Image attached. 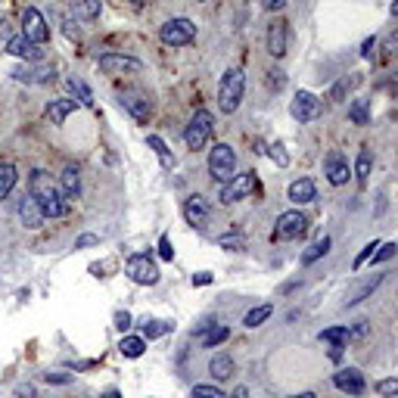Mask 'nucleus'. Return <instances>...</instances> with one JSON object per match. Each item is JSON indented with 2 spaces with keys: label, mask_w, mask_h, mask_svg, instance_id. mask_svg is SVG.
<instances>
[{
  "label": "nucleus",
  "mask_w": 398,
  "mask_h": 398,
  "mask_svg": "<svg viewBox=\"0 0 398 398\" xmlns=\"http://www.w3.org/2000/svg\"><path fill=\"white\" fill-rule=\"evenodd\" d=\"M168 330H171V324H165V321H147L143 324V339H156Z\"/></svg>",
  "instance_id": "c9c22d12"
},
{
  "label": "nucleus",
  "mask_w": 398,
  "mask_h": 398,
  "mask_svg": "<svg viewBox=\"0 0 398 398\" xmlns=\"http://www.w3.org/2000/svg\"><path fill=\"white\" fill-rule=\"evenodd\" d=\"M115 327L128 330V327H131V314H128V311H115Z\"/></svg>",
  "instance_id": "c03bdc74"
},
{
  "label": "nucleus",
  "mask_w": 398,
  "mask_h": 398,
  "mask_svg": "<svg viewBox=\"0 0 398 398\" xmlns=\"http://www.w3.org/2000/svg\"><path fill=\"white\" fill-rule=\"evenodd\" d=\"M62 25H66V38H69V41H78V38H81V32H78V25L72 22V19H62Z\"/></svg>",
  "instance_id": "a18cd8bd"
},
{
  "label": "nucleus",
  "mask_w": 398,
  "mask_h": 398,
  "mask_svg": "<svg viewBox=\"0 0 398 398\" xmlns=\"http://www.w3.org/2000/svg\"><path fill=\"white\" fill-rule=\"evenodd\" d=\"M100 69L106 75H125V72H140L143 62L134 60V56H125V53H103L100 56Z\"/></svg>",
  "instance_id": "9b49d317"
},
{
  "label": "nucleus",
  "mask_w": 398,
  "mask_h": 398,
  "mask_svg": "<svg viewBox=\"0 0 398 398\" xmlns=\"http://www.w3.org/2000/svg\"><path fill=\"white\" fill-rule=\"evenodd\" d=\"M121 4H125V0H121ZM128 4H131V10H140V6H143V0H128Z\"/></svg>",
  "instance_id": "864d4df0"
},
{
  "label": "nucleus",
  "mask_w": 398,
  "mask_h": 398,
  "mask_svg": "<svg viewBox=\"0 0 398 398\" xmlns=\"http://www.w3.org/2000/svg\"><path fill=\"white\" fill-rule=\"evenodd\" d=\"M69 88H72V93H75V100H78V103H81V106H88V110H91V106H93V93H91L88 84H84L81 78H75V75H72V78H69Z\"/></svg>",
  "instance_id": "7c9ffc66"
},
{
  "label": "nucleus",
  "mask_w": 398,
  "mask_h": 398,
  "mask_svg": "<svg viewBox=\"0 0 398 398\" xmlns=\"http://www.w3.org/2000/svg\"><path fill=\"white\" fill-rule=\"evenodd\" d=\"M208 373L215 376V380H230V376L237 373V364L230 354H215L212 361H208Z\"/></svg>",
  "instance_id": "5701e85b"
},
{
  "label": "nucleus",
  "mask_w": 398,
  "mask_h": 398,
  "mask_svg": "<svg viewBox=\"0 0 398 398\" xmlns=\"http://www.w3.org/2000/svg\"><path fill=\"white\" fill-rule=\"evenodd\" d=\"M16 212H19V221H22L28 230H38L41 224H44V212H41V206H38V202H34V197H32V193H28V197H22V199H19Z\"/></svg>",
  "instance_id": "6ab92c4d"
},
{
  "label": "nucleus",
  "mask_w": 398,
  "mask_h": 398,
  "mask_svg": "<svg viewBox=\"0 0 398 398\" xmlns=\"http://www.w3.org/2000/svg\"><path fill=\"white\" fill-rule=\"evenodd\" d=\"M367 175H371V153H367V150H361V153H358V162H354V178L364 184Z\"/></svg>",
  "instance_id": "f704fd0d"
},
{
  "label": "nucleus",
  "mask_w": 398,
  "mask_h": 398,
  "mask_svg": "<svg viewBox=\"0 0 398 398\" xmlns=\"http://www.w3.org/2000/svg\"><path fill=\"white\" fill-rule=\"evenodd\" d=\"M184 218H187L190 227L202 230L208 224V218H212V208H208V202L202 197H190V199H187V206H184Z\"/></svg>",
  "instance_id": "f3484780"
},
{
  "label": "nucleus",
  "mask_w": 398,
  "mask_h": 398,
  "mask_svg": "<svg viewBox=\"0 0 398 398\" xmlns=\"http://www.w3.org/2000/svg\"><path fill=\"white\" fill-rule=\"evenodd\" d=\"M69 10L75 19L81 22H91V19L100 16V0H69Z\"/></svg>",
  "instance_id": "b1692460"
},
{
  "label": "nucleus",
  "mask_w": 398,
  "mask_h": 398,
  "mask_svg": "<svg viewBox=\"0 0 398 398\" xmlns=\"http://www.w3.org/2000/svg\"><path fill=\"white\" fill-rule=\"evenodd\" d=\"M243 91H246V72L243 69H227L218 81V106L224 115L237 112L240 110V100H243Z\"/></svg>",
  "instance_id": "f03ea898"
},
{
  "label": "nucleus",
  "mask_w": 398,
  "mask_h": 398,
  "mask_svg": "<svg viewBox=\"0 0 398 398\" xmlns=\"http://www.w3.org/2000/svg\"><path fill=\"white\" fill-rule=\"evenodd\" d=\"M206 284H212V274H208V271L193 274V286H206Z\"/></svg>",
  "instance_id": "09e8293b"
},
{
  "label": "nucleus",
  "mask_w": 398,
  "mask_h": 398,
  "mask_svg": "<svg viewBox=\"0 0 398 398\" xmlns=\"http://www.w3.org/2000/svg\"><path fill=\"white\" fill-rule=\"evenodd\" d=\"M256 190V175H234L230 180H224V187H221V202H240L246 199L249 193Z\"/></svg>",
  "instance_id": "9d476101"
},
{
  "label": "nucleus",
  "mask_w": 398,
  "mask_h": 398,
  "mask_svg": "<svg viewBox=\"0 0 398 398\" xmlns=\"http://www.w3.org/2000/svg\"><path fill=\"white\" fill-rule=\"evenodd\" d=\"M333 386L339 389V392L345 395H361L367 389L364 376H361V371H354V367H343V371L333 373Z\"/></svg>",
  "instance_id": "ddd939ff"
},
{
  "label": "nucleus",
  "mask_w": 398,
  "mask_h": 398,
  "mask_svg": "<svg viewBox=\"0 0 398 398\" xmlns=\"http://www.w3.org/2000/svg\"><path fill=\"white\" fill-rule=\"evenodd\" d=\"M289 398H314V392H302V395H289Z\"/></svg>",
  "instance_id": "6e6d98bb"
},
{
  "label": "nucleus",
  "mask_w": 398,
  "mask_h": 398,
  "mask_svg": "<svg viewBox=\"0 0 398 398\" xmlns=\"http://www.w3.org/2000/svg\"><path fill=\"white\" fill-rule=\"evenodd\" d=\"M212 128H215V119L208 110H197L190 119V125H187L184 131V140L190 150H202L208 143V137H212Z\"/></svg>",
  "instance_id": "39448f33"
},
{
  "label": "nucleus",
  "mask_w": 398,
  "mask_h": 398,
  "mask_svg": "<svg viewBox=\"0 0 398 398\" xmlns=\"http://www.w3.org/2000/svg\"><path fill=\"white\" fill-rule=\"evenodd\" d=\"M392 16H398V0H395V4H392Z\"/></svg>",
  "instance_id": "4d7b16f0"
},
{
  "label": "nucleus",
  "mask_w": 398,
  "mask_h": 398,
  "mask_svg": "<svg viewBox=\"0 0 398 398\" xmlns=\"http://www.w3.org/2000/svg\"><path fill=\"white\" fill-rule=\"evenodd\" d=\"M159 38H162V44H168V47H187V44L197 41V25L184 16L168 19V22L159 28Z\"/></svg>",
  "instance_id": "20e7f679"
},
{
  "label": "nucleus",
  "mask_w": 398,
  "mask_h": 398,
  "mask_svg": "<svg viewBox=\"0 0 398 398\" xmlns=\"http://www.w3.org/2000/svg\"><path fill=\"white\" fill-rule=\"evenodd\" d=\"M16 81H22V84H47V81H53V66H47V62H38V66H19V69H13L10 72Z\"/></svg>",
  "instance_id": "4468645a"
},
{
  "label": "nucleus",
  "mask_w": 398,
  "mask_h": 398,
  "mask_svg": "<svg viewBox=\"0 0 398 398\" xmlns=\"http://www.w3.org/2000/svg\"><path fill=\"white\" fill-rule=\"evenodd\" d=\"M28 193H32L34 202L41 206L44 218H66V215L72 212V202L62 197L60 184H53L44 168L32 171V178H28Z\"/></svg>",
  "instance_id": "f257e3e1"
},
{
  "label": "nucleus",
  "mask_w": 398,
  "mask_h": 398,
  "mask_svg": "<svg viewBox=\"0 0 398 398\" xmlns=\"http://www.w3.org/2000/svg\"><path fill=\"white\" fill-rule=\"evenodd\" d=\"M289 202H296V206H305V202H314L317 197V187H314V180L311 178H299V180H293L289 184Z\"/></svg>",
  "instance_id": "aec40b11"
},
{
  "label": "nucleus",
  "mask_w": 398,
  "mask_h": 398,
  "mask_svg": "<svg viewBox=\"0 0 398 398\" xmlns=\"http://www.w3.org/2000/svg\"><path fill=\"white\" fill-rule=\"evenodd\" d=\"M380 284H383V277H380V274H376V277H373V280H367V284H364V286H361V289H358V293H352V296H349V299H345V305H358V302H361V299H364V296H367V293H373V289H376V286H380Z\"/></svg>",
  "instance_id": "72a5a7b5"
},
{
  "label": "nucleus",
  "mask_w": 398,
  "mask_h": 398,
  "mask_svg": "<svg viewBox=\"0 0 398 398\" xmlns=\"http://www.w3.org/2000/svg\"><path fill=\"white\" fill-rule=\"evenodd\" d=\"M361 56H364V60H371V56H373V38L364 41V50H361Z\"/></svg>",
  "instance_id": "3c124183"
},
{
  "label": "nucleus",
  "mask_w": 398,
  "mask_h": 398,
  "mask_svg": "<svg viewBox=\"0 0 398 398\" xmlns=\"http://www.w3.org/2000/svg\"><path fill=\"white\" fill-rule=\"evenodd\" d=\"M22 34L28 41H34V44H47L50 41V25L44 19V13L34 10V6H28V10L22 13Z\"/></svg>",
  "instance_id": "6e6552de"
},
{
  "label": "nucleus",
  "mask_w": 398,
  "mask_h": 398,
  "mask_svg": "<svg viewBox=\"0 0 398 398\" xmlns=\"http://www.w3.org/2000/svg\"><path fill=\"white\" fill-rule=\"evenodd\" d=\"M286 41H289V28L284 19H274L271 28H267V53L274 56V60H280V56H286Z\"/></svg>",
  "instance_id": "dca6fc26"
},
{
  "label": "nucleus",
  "mask_w": 398,
  "mask_h": 398,
  "mask_svg": "<svg viewBox=\"0 0 398 398\" xmlns=\"http://www.w3.org/2000/svg\"><path fill=\"white\" fill-rule=\"evenodd\" d=\"M16 180H19V171H16V165H10V162H0V199H6L13 193V187H16Z\"/></svg>",
  "instance_id": "393cba45"
},
{
  "label": "nucleus",
  "mask_w": 398,
  "mask_h": 398,
  "mask_svg": "<svg viewBox=\"0 0 398 398\" xmlns=\"http://www.w3.org/2000/svg\"><path fill=\"white\" fill-rule=\"evenodd\" d=\"M271 314H274V308H271V305H258V308L246 311V317H243V327H246V330H256V327H262V324H265Z\"/></svg>",
  "instance_id": "bb28decb"
},
{
  "label": "nucleus",
  "mask_w": 398,
  "mask_h": 398,
  "mask_svg": "<svg viewBox=\"0 0 398 398\" xmlns=\"http://www.w3.org/2000/svg\"><path fill=\"white\" fill-rule=\"evenodd\" d=\"M324 175H327V180H330L333 187L349 184L352 171H349V162H345V156H343V153H330L327 162H324Z\"/></svg>",
  "instance_id": "2eb2a0df"
},
{
  "label": "nucleus",
  "mask_w": 398,
  "mask_h": 398,
  "mask_svg": "<svg viewBox=\"0 0 398 398\" xmlns=\"http://www.w3.org/2000/svg\"><path fill=\"white\" fill-rule=\"evenodd\" d=\"M349 121L352 125H367L371 121V103L367 100H354L349 106Z\"/></svg>",
  "instance_id": "c85d7f7f"
},
{
  "label": "nucleus",
  "mask_w": 398,
  "mask_h": 398,
  "mask_svg": "<svg viewBox=\"0 0 398 398\" xmlns=\"http://www.w3.org/2000/svg\"><path fill=\"white\" fill-rule=\"evenodd\" d=\"M376 249H380V243H376V240H373V243H367V246H364V249H361V256H358V258H354V271H358V267H361V265H364V262H367V258H371V256H373V252H376Z\"/></svg>",
  "instance_id": "ea45409f"
},
{
  "label": "nucleus",
  "mask_w": 398,
  "mask_h": 398,
  "mask_svg": "<svg viewBox=\"0 0 398 398\" xmlns=\"http://www.w3.org/2000/svg\"><path fill=\"white\" fill-rule=\"evenodd\" d=\"M193 398H224V392L221 389H215V386H193Z\"/></svg>",
  "instance_id": "4c0bfd02"
},
{
  "label": "nucleus",
  "mask_w": 398,
  "mask_h": 398,
  "mask_svg": "<svg viewBox=\"0 0 398 398\" xmlns=\"http://www.w3.org/2000/svg\"><path fill=\"white\" fill-rule=\"evenodd\" d=\"M271 159H277V165H286L289 159H286V153H284V147H280V143H274L271 147Z\"/></svg>",
  "instance_id": "de8ad7c7"
},
{
  "label": "nucleus",
  "mask_w": 398,
  "mask_h": 398,
  "mask_svg": "<svg viewBox=\"0 0 398 398\" xmlns=\"http://www.w3.org/2000/svg\"><path fill=\"white\" fill-rule=\"evenodd\" d=\"M150 147H153V153L159 156L162 168H171V153H168V147H165L162 137H159V134H150Z\"/></svg>",
  "instance_id": "473e14b6"
},
{
  "label": "nucleus",
  "mask_w": 398,
  "mask_h": 398,
  "mask_svg": "<svg viewBox=\"0 0 398 398\" xmlns=\"http://www.w3.org/2000/svg\"><path fill=\"white\" fill-rule=\"evenodd\" d=\"M262 6H265L267 13H280L286 6V0H262Z\"/></svg>",
  "instance_id": "49530a36"
},
{
  "label": "nucleus",
  "mask_w": 398,
  "mask_h": 398,
  "mask_svg": "<svg viewBox=\"0 0 398 398\" xmlns=\"http://www.w3.org/2000/svg\"><path fill=\"white\" fill-rule=\"evenodd\" d=\"M125 271H128V277H131L134 284H140V286L159 284V267H156V262L147 256V252H140V256H131V258H128Z\"/></svg>",
  "instance_id": "0eeeda50"
},
{
  "label": "nucleus",
  "mask_w": 398,
  "mask_h": 398,
  "mask_svg": "<svg viewBox=\"0 0 398 398\" xmlns=\"http://www.w3.org/2000/svg\"><path fill=\"white\" fill-rule=\"evenodd\" d=\"M100 398H121L119 392H115V389H106V392L103 395H100Z\"/></svg>",
  "instance_id": "603ef678"
},
{
  "label": "nucleus",
  "mask_w": 398,
  "mask_h": 398,
  "mask_svg": "<svg viewBox=\"0 0 398 398\" xmlns=\"http://www.w3.org/2000/svg\"><path fill=\"white\" fill-rule=\"evenodd\" d=\"M240 243H243L240 237H221V246H224V249H227V246H234V249H237Z\"/></svg>",
  "instance_id": "8fccbe9b"
},
{
  "label": "nucleus",
  "mask_w": 398,
  "mask_h": 398,
  "mask_svg": "<svg viewBox=\"0 0 398 398\" xmlns=\"http://www.w3.org/2000/svg\"><path fill=\"white\" fill-rule=\"evenodd\" d=\"M321 110H324L321 100L311 91H299L293 97V103H289V115H293L296 121H302V125H305V121H314L317 115H321Z\"/></svg>",
  "instance_id": "1a4fd4ad"
},
{
  "label": "nucleus",
  "mask_w": 398,
  "mask_h": 398,
  "mask_svg": "<svg viewBox=\"0 0 398 398\" xmlns=\"http://www.w3.org/2000/svg\"><path fill=\"white\" fill-rule=\"evenodd\" d=\"M376 392H380L383 398H398V376L395 380H380L376 383Z\"/></svg>",
  "instance_id": "e433bc0d"
},
{
  "label": "nucleus",
  "mask_w": 398,
  "mask_h": 398,
  "mask_svg": "<svg viewBox=\"0 0 398 398\" xmlns=\"http://www.w3.org/2000/svg\"><path fill=\"white\" fill-rule=\"evenodd\" d=\"M208 175L215 180H230L237 175V153L234 147H227V143H215L212 153H208Z\"/></svg>",
  "instance_id": "7ed1b4c3"
},
{
  "label": "nucleus",
  "mask_w": 398,
  "mask_h": 398,
  "mask_svg": "<svg viewBox=\"0 0 398 398\" xmlns=\"http://www.w3.org/2000/svg\"><path fill=\"white\" fill-rule=\"evenodd\" d=\"M308 227V218L299 212V208H289V212L277 215V224H274V240H299Z\"/></svg>",
  "instance_id": "423d86ee"
},
{
  "label": "nucleus",
  "mask_w": 398,
  "mask_h": 398,
  "mask_svg": "<svg viewBox=\"0 0 398 398\" xmlns=\"http://www.w3.org/2000/svg\"><path fill=\"white\" fill-rule=\"evenodd\" d=\"M159 256H162L165 262H171V258H175V249H171V240H168V237H162V240H159Z\"/></svg>",
  "instance_id": "a19ab883"
},
{
  "label": "nucleus",
  "mask_w": 398,
  "mask_h": 398,
  "mask_svg": "<svg viewBox=\"0 0 398 398\" xmlns=\"http://www.w3.org/2000/svg\"><path fill=\"white\" fill-rule=\"evenodd\" d=\"M321 343H330V345H345L349 343V327H330V330H321Z\"/></svg>",
  "instance_id": "2f4dec72"
},
{
  "label": "nucleus",
  "mask_w": 398,
  "mask_h": 398,
  "mask_svg": "<svg viewBox=\"0 0 398 398\" xmlns=\"http://www.w3.org/2000/svg\"><path fill=\"white\" fill-rule=\"evenodd\" d=\"M47 383H56V386H66V383H72V373H44Z\"/></svg>",
  "instance_id": "37998d69"
},
{
  "label": "nucleus",
  "mask_w": 398,
  "mask_h": 398,
  "mask_svg": "<svg viewBox=\"0 0 398 398\" xmlns=\"http://www.w3.org/2000/svg\"><path fill=\"white\" fill-rule=\"evenodd\" d=\"M227 336H230V330L224 327V324H215V327H208L202 333V345H206V349H215V345H221Z\"/></svg>",
  "instance_id": "c756f323"
},
{
  "label": "nucleus",
  "mask_w": 398,
  "mask_h": 398,
  "mask_svg": "<svg viewBox=\"0 0 398 398\" xmlns=\"http://www.w3.org/2000/svg\"><path fill=\"white\" fill-rule=\"evenodd\" d=\"M97 243H100L97 234H81V237L75 240V249H88V246H97Z\"/></svg>",
  "instance_id": "79ce46f5"
},
{
  "label": "nucleus",
  "mask_w": 398,
  "mask_h": 398,
  "mask_svg": "<svg viewBox=\"0 0 398 398\" xmlns=\"http://www.w3.org/2000/svg\"><path fill=\"white\" fill-rule=\"evenodd\" d=\"M119 352L125 354V358H140V354L147 352V339L143 336H125L119 343Z\"/></svg>",
  "instance_id": "a878e982"
},
{
  "label": "nucleus",
  "mask_w": 398,
  "mask_h": 398,
  "mask_svg": "<svg viewBox=\"0 0 398 398\" xmlns=\"http://www.w3.org/2000/svg\"><path fill=\"white\" fill-rule=\"evenodd\" d=\"M327 249H330V237H321V240H314L305 252H302V265H314L321 256H327Z\"/></svg>",
  "instance_id": "cd10ccee"
},
{
  "label": "nucleus",
  "mask_w": 398,
  "mask_h": 398,
  "mask_svg": "<svg viewBox=\"0 0 398 398\" xmlns=\"http://www.w3.org/2000/svg\"><path fill=\"white\" fill-rule=\"evenodd\" d=\"M6 53L16 56V60H25V62H41L44 50L34 44V41H28L25 34H13V38L6 41Z\"/></svg>",
  "instance_id": "f8f14e48"
},
{
  "label": "nucleus",
  "mask_w": 398,
  "mask_h": 398,
  "mask_svg": "<svg viewBox=\"0 0 398 398\" xmlns=\"http://www.w3.org/2000/svg\"><path fill=\"white\" fill-rule=\"evenodd\" d=\"M395 249H398L395 243H383V246H380V252H373V265H380V262H389V258L395 256Z\"/></svg>",
  "instance_id": "58836bf2"
},
{
  "label": "nucleus",
  "mask_w": 398,
  "mask_h": 398,
  "mask_svg": "<svg viewBox=\"0 0 398 398\" xmlns=\"http://www.w3.org/2000/svg\"><path fill=\"white\" fill-rule=\"evenodd\" d=\"M199 4H202V0H199Z\"/></svg>",
  "instance_id": "13d9d810"
},
{
  "label": "nucleus",
  "mask_w": 398,
  "mask_h": 398,
  "mask_svg": "<svg viewBox=\"0 0 398 398\" xmlns=\"http://www.w3.org/2000/svg\"><path fill=\"white\" fill-rule=\"evenodd\" d=\"M119 100H121V106H125V110L131 112L137 121H150V115H153V106H150V100L143 97V93L125 91V93H119Z\"/></svg>",
  "instance_id": "a211bd4d"
},
{
  "label": "nucleus",
  "mask_w": 398,
  "mask_h": 398,
  "mask_svg": "<svg viewBox=\"0 0 398 398\" xmlns=\"http://www.w3.org/2000/svg\"><path fill=\"white\" fill-rule=\"evenodd\" d=\"M72 112H75V100H50L47 110H44V115L50 119V125H62Z\"/></svg>",
  "instance_id": "412c9836"
},
{
  "label": "nucleus",
  "mask_w": 398,
  "mask_h": 398,
  "mask_svg": "<svg viewBox=\"0 0 398 398\" xmlns=\"http://www.w3.org/2000/svg\"><path fill=\"white\" fill-rule=\"evenodd\" d=\"M60 190H62V197H66L69 202L72 199H78L81 197V178H78V168H62V175H60Z\"/></svg>",
  "instance_id": "4be33fe9"
},
{
  "label": "nucleus",
  "mask_w": 398,
  "mask_h": 398,
  "mask_svg": "<svg viewBox=\"0 0 398 398\" xmlns=\"http://www.w3.org/2000/svg\"><path fill=\"white\" fill-rule=\"evenodd\" d=\"M230 398H246V389H237V392L230 395Z\"/></svg>",
  "instance_id": "5fc2aeb1"
}]
</instances>
